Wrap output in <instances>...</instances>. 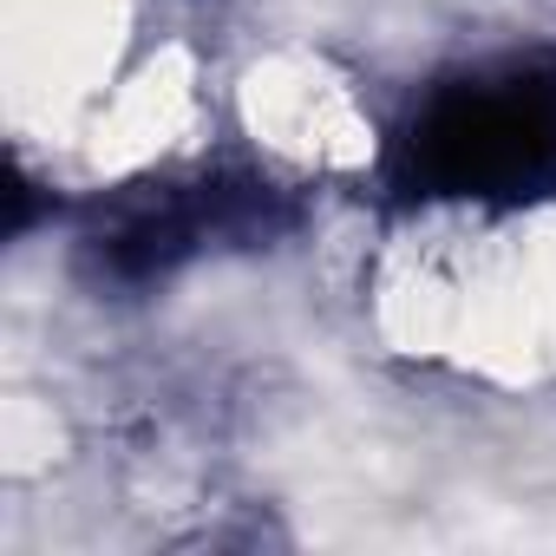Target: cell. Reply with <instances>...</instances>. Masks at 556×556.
<instances>
[{"label": "cell", "instance_id": "cell-1", "mask_svg": "<svg viewBox=\"0 0 556 556\" xmlns=\"http://www.w3.org/2000/svg\"><path fill=\"white\" fill-rule=\"evenodd\" d=\"M374 197L400 216H530L556 203V40L426 66L380 125Z\"/></svg>", "mask_w": 556, "mask_h": 556}, {"label": "cell", "instance_id": "cell-2", "mask_svg": "<svg viewBox=\"0 0 556 556\" xmlns=\"http://www.w3.org/2000/svg\"><path fill=\"white\" fill-rule=\"evenodd\" d=\"M308 203L268 164H197L79 197L66 223V268L92 302H157L203 262L289 249Z\"/></svg>", "mask_w": 556, "mask_h": 556}, {"label": "cell", "instance_id": "cell-3", "mask_svg": "<svg viewBox=\"0 0 556 556\" xmlns=\"http://www.w3.org/2000/svg\"><path fill=\"white\" fill-rule=\"evenodd\" d=\"M73 210H79V197H66L53 170H40L27 151H14V190H8V242H14V249H27V242H40V236H66Z\"/></svg>", "mask_w": 556, "mask_h": 556}]
</instances>
